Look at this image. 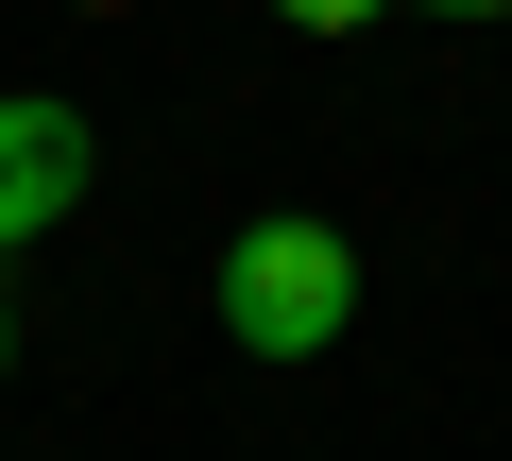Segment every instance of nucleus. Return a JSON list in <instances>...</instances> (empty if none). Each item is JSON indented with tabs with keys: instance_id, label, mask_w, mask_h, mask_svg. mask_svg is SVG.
<instances>
[{
	"instance_id": "20e7f679",
	"label": "nucleus",
	"mask_w": 512,
	"mask_h": 461,
	"mask_svg": "<svg viewBox=\"0 0 512 461\" xmlns=\"http://www.w3.org/2000/svg\"><path fill=\"white\" fill-rule=\"evenodd\" d=\"M427 18H512V0H427Z\"/></svg>"
},
{
	"instance_id": "f03ea898",
	"label": "nucleus",
	"mask_w": 512,
	"mask_h": 461,
	"mask_svg": "<svg viewBox=\"0 0 512 461\" xmlns=\"http://www.w3.org/2000/svg\"><path fill=\"white\" fill-rule=\"evenodd\" d=\"M69 205H86V103L0 86V257H18V240H52Z\"/></svg>"
},
{
	"instance_id": "39448f33",
	"label": "nucleus",
	"mask_w": 512,
	"mask_h": 461,
	"mask_svg": "<svg viewBox=\"0 0 512 461\" xmlns=\"http://www.w3.org/2000/svg\"><path fill=\"white\" fill-rule=\"evenodd\" d=\"M0 376H18V308H0Z\"/></svg>"
},
{
	"instance_id": "7ed1b4c3",
	"label": "nucleus",
	"mask_w": 512,
	"mask_h": 461,
	"mask_svg": "<svg viewBox=\"0 0 512 461\" xmlns=\"http://www.w3.org/2000/svg\"><path fill=\"white\" fill-rule=\"evenodd\" d=\"M274 18H291V35H359L376 0H274Z\"/></svg>"
},
{
	"instance_id": "f257e3e1",
	"label": "nucleus",
	"mask_w": 512,
	"mask_h": 461,
	"mask_svg": "<svg viewBox=\"0 0 512 461\" xmlns=\"http://www.w3.org/2000/svg\"><path fill=\"white\" fill-rule=\"evenodd\" d=\"M342 325H359L342 222H239V240H222V342L239 359H325Z\"/></svg>"
}]
</instances>
